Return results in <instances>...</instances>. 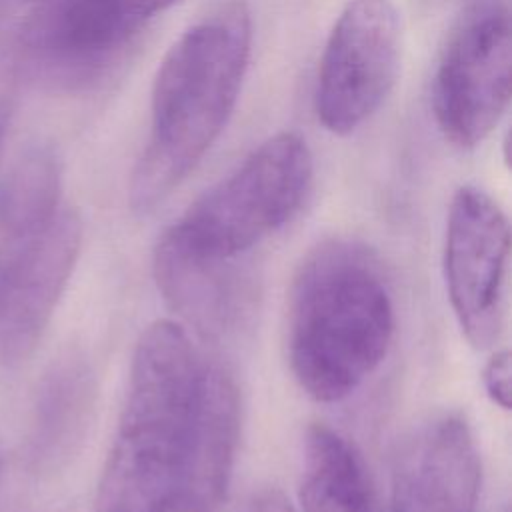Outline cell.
I'll return each instance as SVG.
<instances>
[{
	"label": "cell",
	"instance_id": "6da1fadb",
	"mask_svg": "<svg viewBox=\"0 0 512 512\" xmlns=\"http://www.w3.org/2000/svg\"><path fill=\"white\" fill-rule=\"evenodd\" d=\"M238 430L232 376L186 326L152 322L134 348L94 512H220Z\"/></svg>",
	"mask_w": 512,
	"mask_h": 512
},
{
	"label": "cell",
	"instance_id": "7a4b0ae2",
	"mask_svg": "<svg viewBox=\"0 0 512 512\" xmlns=\"http://www.w3.org/2000/svg\"><path fill=\"white\" fill-rule=\"evenodd\" d=\"M252 18L230 0L192 24L164 54L152 84L150 136L132 170L130 206L154 210L222 134L238 102Z\"/></svg>",
	"mask_w": 512,
	"mask_h": 512
},
{
	"label": "cell",
	"instance_id": "3957f363",
	"mask_svg": "<svg viewBox=\"0 0 512 512\" xmlns=\"http://www.w3.org/2000/svg\"><path fill=\"white\" fill-rule=\"evenodd\" d=\"M396 326L390 286L372 252L326 240L298 266L286 318L290 370L318 402H340L376 372Z\"/></svg>",
	"mask_w": 512,
	"mask_h": 512
},
{
	"label": "cell",
	"instance_id": "277c9868",
	"mask_svg": "<svg viewBox=\"0 0 512 512\" xmlns=\"http://www.w3.org/2000/svg\"><path fill=\"white\" fill-rule=\"evenodd\" d=\"M310 182L306 140L294 132L274 134L190 204L162 236L198 256L238 260L300 210Z\"/></svg>",
	"mask_w": 512,
	"mask_h": 512
},
{
	"label": "cell",
	"instance_id": "5b68a950",
	"mask_svg": "<svg viewBox=\"0 0 512 512\" xmlns=\"http://www.w3.org/2000/svg\"><path fill=\"white\" fill-rule=\"evenodd\" d=\"M512 24L502 0H474L458 16L432 82L434 118L446 140L474 148L510 100Z\"/></svg>",
	"mask_w": 512,
	"mask_h": 512
},
{
	"label": "cell",
	"instance_id": "8992f818",
	"mask_svg": "<svg viewBox=\"0 0 512 512\" xmlns=\"http://www.w3.org/2000/svg\"><path fill=\"white\" fill-rule=\"evenodd\" d=\"M400 12L394 0H348L320 56L314 108L332 134L360 128L390 94L400 66Z\"/></svg>",
	"mask_w": 512,
	"mask_h": 512
},
{
	"label": "cell",
	"instance_id": "52a82bcc",
	"mask_svg": "<svg viewBox=\"0 0 512 512\" xmlns=\"http://www.w3.org/2000/svg\"><path fill=\"white\" fill-rule=\"evenodd\" d=\"M510 226L500 204L476 186L452 196L444 238V280L454 318L474 348L500 338L506 316Z\"/></svg>",
	"mask_w": 512,
	"mask_h": 512
},
{
	"label": "cell",
	"instance_id": "ba28073f",
	"mask_svg": "<svg viewBox=\"0 0 512 512\" xmlns=\"http://www.w3.org/2000/svg\"><path fill=\"white\" fill-rule=\"evenodd\" d=\"M80 242L78 214L60 208L42 230L18 240L0 268V358L8 366L36 350L76 266Z\"/></svg>",
	"mask_w": 512,
	"mask_h": 512
},
{
	"label": "cell",
	"instance_id": "9c48e42d",
	"mask_svg": "<svg viewBox=\"0 0 512 512\" xmlns=\"http://www.w3.org/2000/svg\"><path fill=\"white\" fill-rule=\"evenodd\" d=\"M140 28L126 0H54L28 24L22 58L42 82L80 88L104 76Z\"/></svg>",
	"mask_w": 512,
	"mask_h": 512
},
{
	"label": "cell",
	"instance_id": "30bf717a",
	"mask_svg": "<svg viewBox=\"0 0 512 512\" xmlns=\"http://www.w3.org/2000/svg\"><path fill=\"white\" fill-rule=\"evenodd\" d=\"M482 466L470 424L438 414L416 426L392 466V512H476Z\"/></svg>",
	"mask_w": 512,
	"mask_h": 512
},
{
	"label": "cell",
	"instance_id": "8fae6325",
	"mask_svg": "<svg viewBox=\"0 0 512 512\" xmlns=\"http://www.w3.org/2000/svg\"><path fill=\"white\" fill-rule=\"evenodd\" d=\"M152 268L158 290L180 324L204 338L230 334L248 314L252 284L238 260L198 256L160 236Z\"/></svg>",
	"mask_w": 512,
	"mask_h": 512
},
{
	"label": "cell",
	"instance_id": "7c38bea8",
	"mask_svg": "<svg viewBox=\"0 0 512 512\" xmlns=\"http://www.w3.org/2000/svg\"><path fill=\"white\" fill-rule=\"evenodd\" d=\"M94 402V378L78 354L58 358L40 378L28 430V464L36 472L60 468L82 440Z\"/></svg>",
	"mask_w": 512,
	"mask_h": 512
},
{
	"label": "cell",
	"instance_id": "4fadbf2b",
	"mask_svg": "<svg viewBox=\"0 0 512 512\" xmlns=\"http://www.w3.org/2000/svg\"><path fill=\"white\" fill-rule=\"evenodd\" d=\"M300 504L304 512H376L360 454L326 424H312L304 434Z\"/></svg>",
	"mask_w": 512,
	"mask_h": 512
},
{
	"label": "cell",
	"instance_id": "5bb4252c",
	"mask_svg": "<svg viewBox=\"0 0 512 512\" xmlns=\"http://www.w3.org/2000/svg\"><path fill=\"white\" fill-rule=\"evenodd\" d=\"M62 170L46 144L26 148L0 180V230L22 240L42 230L60 212Z\"/></svg>",
	"mask_w": 512,
	"mask_h": 512
},
{
	"label": "cell",
	"instance_id": "9a60e30c",
	"mask_svg": "<svg viewBox=\"0 0 512 512\" xmlns=\"http://www.w3.org/2000/svg\"><path fill=\"white\" fill-rule=\"evenodd\" d=\"M482 386L490 402L502 410H510L512 402V368L510 352L496 350L482 368Z\"/></svg>",
	"mask_w": 512,
	"mask_h": 512
},
{
	"label": "cell",
	"instance_id": "2e32d148",
	"mask_svg": "<svg viewBox=\"0 0 512 512\" xmlns=\"http://www.w3.org/2000/svg\"><path fill=\"white\" fill-rule=\"evenodd\" d=\"M244 512H296L292 504L286 500V496L274 488H266L256 492L248 504L244 506Z\"/></svg>",
	"mask_w": 512,
	"mask_h": 512
},
{
	"label": "cell",
	"instance_id": "e0dca14e",
	"mask_svg": "<svg viewBox=\"0 0 512 512\" xmlns=\"http://www.w3.org/2000/svg\"><path fill=\"white\" fill-rule=\"evenodd\" d=\"M178 0H126L128 8L132 10V14L144 24L148 18H152L154 14L166 10L168 6H172Z\"/></svg>",
	"mask_w": 512,
	"mask_h": 512
},
{
	"label": "cell",
	"instance_id": "ac0fdd59",
	"mask_svg": "<svg viewBox=\"0 0 512 512\" xmlns=\"http://www.w3.org/2000/svg\"><path fill=\"white\" fill-rule=\"evenodd\" d=\"M10 118H12V100L8 94L0 92V150H2L6 134H8Z\"/></svg>",
	"mask_w": 512,
	"mask_h": 512
},
{
	"label": "cell",
	"instance_id": "d6986e66",
	"mask_svg": "<svg viewBox=\"0 0 512 512\" xmlns=\"http://www.w3.org/2000/svg\"><path fill=\"white\" fill-rule=\"evenodd\" d=\"M8 10H10V0H0V24L4 22Z\"/></svg>",
	"mask_w": 512,
	"mask_h": 512
}]
</instances>
